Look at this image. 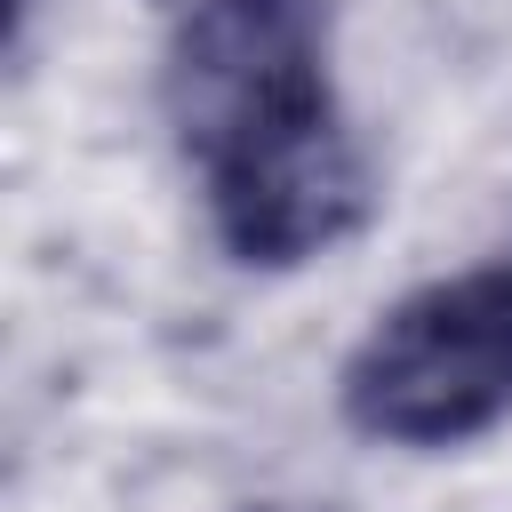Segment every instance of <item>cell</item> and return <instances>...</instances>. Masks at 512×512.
Segmentation results:
<instances>
[{"mask_svg":"<svg viewBox=\"0 0 512 512\" xmlns=\"http://www.w3.org/2000/svg\"><path fill=\"white\" fill-rule=\"evenodd\" d=\"M320 0H192L168 48V112L208 176L232 256L304 264L368 216V168L336 120Z\"/></svg>","mask_w":512,"mask_h":512,"instance_id":"1","label":"cell"},{"mask_svg":"<svg viewBox=\"0 0 512 512\" xmlns=\"http://www.w3.org/2000/svg\"><path fill=\"white\" fill-rule=\"evenodd\" d=\"M512 408V264L400 296L344 360V416L368 440L448 448Z\"/></svg>","mask_w":512,"mask_h":512,"instance_id":"2","label":"cell"}]
</instances>
